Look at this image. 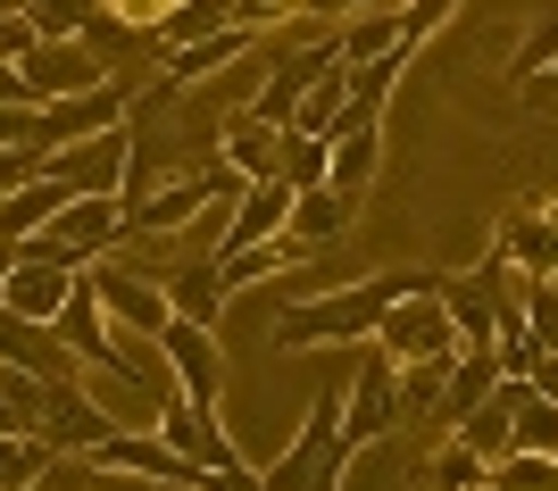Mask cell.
I'll use <instances>...</instances> for the list:
<instances>
[{"instance_id": "obj_9", "label": "cell", "mask_w": 558, "mask_h": 491, "mask_svg": "<svg viewBox=\"0 0 558 491\" xmlns=\"http://www.w3.org/2000/svg\"><path fill=\"white\" fill-rule=\"evenodd\" d=\"M125 109H134V93L125 84H93V93H68V100H43V159L50 150H68V142H84V134H109V125H125Z\"/></svg>"}, {"instance_id": "obj_18", "label": "cell", "mask_w": 558, "mask_h": 491, "mask_svg": "<svg viewBox=\"0 0 558 491\" xmlns=\"http://www.w3.org/2000/svg\"><path fill=\"white\" fill-rule=\"evenodd\" d=\"M492 392H500V358H492V351H459V367H450V383H442L434 408H442V425L459 433V417H475Z\"/></svg>"}, {"instance_id": "obj_21", "label": "cell", "mask_w": 558, "mask_h": 491, "mask_svg": "<svg viewBox=\"0 0 558 491\" xmlns=\"http://www.w3.org/2000/svg\"><path fill=\"white\" fill-rule=\"evenodd\" d=\"M167 300H175V317H192V326H217V308H226L217 250H209V258H192V267H175V275H167Z\"/></svg>"}, {"instance_id": "obj_16", "label": "cell", "mask_w": 558, "mask_h": 491, "mask_svg": "<svg viewBox=\"0 0 558 491\" xmlns=\"http://www.w3.org/2000/svg\"><path fill=\"white\" fill-rule=\"evenodd\" d=\"M492 250L509 258V267H534V275H558V225H550V209H534V200H517V209L500 217V234H492Z\"/></svg>"}, {"instance_id": "obj_22", "label": "cell", "mask_w": 558, "mask_h": 491, "mask_svg": "<svg viewBox=\"0 0 558 491\" xmlns=\"http://www.w3.org/2000/svg\"><path fill=\"white\" fill-rule=\"evenodd\" d=\"M342 109H350V59H333V67L317 75V84H308V100L292 109V134H326V142H333Z\"/></svg>"}, {"instance_id": "obj_19", "label": "cell", "mask_w": 558, "mask_h": 491, "mask_svg": "<svg viewBox=\"0 0 558 491\" xmlns=\"http://www.w3.org/2000/svg\"><path fill=\"white\" fill-rule=\"evenodd\" d=\"M350 217H359V200H350V192H333V184H317V192H292V225H283V234L317 250V242L342 234Z\"/></svg>"}, {"instance_id": "obj_14", "label": "cell", "mask_w": 558, "mask_h": 491, "mask_svg": "<svg viewBox=\"0 0 558 491\" xmlns=\"http://www.w3.org/2000/svg\"><path fill=\"white\" fill-rule=\"evenodd\" d=\"M375 167H384V118H359V109H342V125H333V192H350V200H367Z\"/></svg>"}, {"instance_id": "obj_36", "label": "cell", "mask_w": 558, "mask_h": 491, "mask_svg": "<svg viewBox=\"0 0 558 491\" xmlns=\"http://www.w3.org/2000/svg\"><path fill=\"white\" fill-rule=\"evenodd\" d=\"M201 491H267V475H258V467H242V458H226V467H209V475H201Z\"/></svg>"}, {"instance_id": "obj_26", "label": "cell", "mask_w": 558, "mask_h": 491, "mask_svg": "<svg viewBox=\"0 0 558 491\" xmlns=\"http://www.w3.org/2000/svg\"><path fill=\"white\" fill-rule=\"evenodd\" d=\"M50 458H59V450H50L43 433H0V491H34L50 475Z\"/></svg>"}, {"instance_id": "obj_6", "label": "cell", "mask_w": 558, "mask_h": 491, "mask_svg": "<svg viewBox=\"0 0 558 491\" xmlns=\"http://www.w3.org/2000/svg\"><path fill=\"white\" fill-rule=\"evenodd\" d=\"M159 358H167V375H175V392H184L192 408H217V400H226V342H217V326L167 317Z\"/></svg>"}, {"instance_id": "obj_17", "label": "cell", "mask_w": 558, "mask_h": 491, "mask_svg": "<svg viewBox=\"0 0 558 491\" xmlns=\"http://www.w3.org/2000/svg\"><path fill=\"white\" fill-rule=\"evenodd\" d=\"M68 200H75V192L59 184V175H34V184H17L9 200H0V242H9V250H25V242L43 234V225L68 209Z\"/></svg>"}, {"instance_id": "obj_38", "label": "cell", "mask_w": 558, "mask_h": 491, "mask_svg": "<svg viewBox=\"0 0 558 491\" xmlns=\"http://www.w3.org/2000/svg\"><path fill=\"white\" fill-rule=\"evenodd\" d=\"M384 0H301V17H367Z\"/></svg>"}, {"instance_id": "obj_32", "label": "cell", "mask_w": 558, "mask_h": 491, "mask_svg": "<svg viewBox=\"0 0 558 491\" xmlns=\"http://www.w3.org/2000/svg\"><path fill=\"white\" fill-rule=\"evenodd\" d=\"M550 59H558V9H550V17H542V25H534V34H525V42H517L509 75H517V84H525V75H542V67H550Z\"/></svg>"}, {"instance_id": "obj_34", "label": "cell", "mask_w": 558, "mask_h": 491, "mask_svg": "<svg viewBox=\"0 0 558 491\" xmlns=\"http://www.w3.org/2000/svg\"><path fill=\"white\" fill-rule=\"evenodd\" d=\"M167 9H175V0H109V17H117V25H134V34H150V42H159Z\"/></svg>"}, {"instance_id": "obj_30", "label": "cell", "mask_w": 558, "mask_h": 491, "mask_svg": "<svg viewBox=\"0 0 558 491\" xmlns=\"http://www.w3.org/2000/svg\"><path fill=\"white\" fill-rule=\"evenodd\" d=\"M525 326H534L542 351H558V275H534V283H525Z\"/></svg>"}, {"instance_id": "obj_11", "label": "cell", "mask_w": 558, "mask_h": 491, "mask_svg": "<svg viewBox=\"0 0 558 491\" xmlns=\"http://www.w3.org/2000/svg\"><path fill=\"white\" fill-rule=\"evenodd\" d=\"M75 275H84V267H50V258L17 250V258H9V283H0V308H9V317H25V326H50V317L68 308Z\"/></svg>"}, {"instance_id": "obj_10", "label": "cell", "mask_w": 558, "mask_h": 491, "mask_svg": "<svg viewBox=\"0 0 558 491\" xmlns=\"http://www.w3.org/2000/svg\"><path fill=\"white\" fill-rule=\"evenodd\" d=\"M333 59H342V42H308V50H283L276 67L258 75V93H251V118H267V125H292V109H301L308 100V84H317V75L333 67Z\"/></svg>"}, {"instance_id": "obj_12", "label": "cell", "mask_w": 558, "mask_h": 491, "mask_svg": "<svg viewBox=\"0 0 558 491\" xmlns=\"http://www.w3.org/2000/svg\"><path fill=\"white\" fill-rule=\"evenodd\" d=\"M25 93L34 100H68V93H93V84H109V67L93 59V42H34L17 59Z\"/></svg>"}, {"instance_id": "obj_33", "label": "cell", "mask_w": 558, "mask_h": 491, "mask_svg": "<svg viewBox=\"0 0 558 491\" xmlns=\"http://www.w3.org/2000/svg\"><path fill=\"white\" fill-rule=\"evenodd\" d=\"M34 42H43V34H34V17H25V9H0V67H17Z\"/></svg>"}, {"instance_id": "obj_1", "label": "cell", "mask_w": 558, "mask_h": 491, "mask_svg": "<svg viewBox=\"0 0 558 491\" xmlns=\"http://www.w3.org/2000/svg\"><path fill=\"white\" fill-rule=\"evenodd\" d=\"M434 275H442V267H375V275H359V283L308 292V300H292V308L276 317V342H283V351H317V342H342V351H359V342H375V333H384L392 300L425 292Z\"/></svg>"}, {"instance_id": "obj_13", "label": "cell", "mask_w": 558, "mask_h": 491, "mask_svg": "<svg viewBox=\"0 0 558 491\" xmlns=\"http://www.w3.org/2000/svg\"><path fill=\"white\" fill-rule=\"evenodd\" d=\"M283 225H292V184L283 175H258L242 200L226 209V234H217V258L226 250H251V242H276Z\"/></svg>"}, {"instance_id": "obj_28", "label": "cell", "mask_w": 558, "mask_h": 491, "mask_svg": "<svg viewBox=\"0 0 558 491\" xmlns=\"http://www.w3.org/2000/svg\"><path fill=\"white\" fill-rule=\"evenodd\" d=\"M425 491H492V458L484 450H466V442H450L434 467H425Z\"/></svg>"}, {"instance_id": "obj_27", "label": "cell", "mask_w": 558, "mask_h": 491, "mask_svg": "<svg viewBox=\"0 0 558 491\" xmlns=\"http://www.w3.org/2000/svg\"><path fill=\"white\" fill-rule=\"evenodd\" d=\"M100 9H109V0H25V17H34L43 42H84Z\"/></svg>"}, {"instance_id": "obj_23", "label": "cell", "mask_w": 558, "mask_h": 491, "mask_svg": "<svg viewBox=\"0 0 558 491\" xmlns=\"http://www.w3.org/2000/svg\"><path fill=\"white\" fill-rule=\"evenodd\" d=\"M409 59H417L409 42L384 50V59H359V67H350V109H359V118H384V100H392V84H400Z\"/></svg>"}, {"instance_id": "obj_25", "label": "cell", "mask_w": 558, "mask_h": 491, "mask_svg": "<svg viewBox=\"0 0 558 491\" xmlns=\"http://www.w3.org/2000/svg\"><path fill=\"white\" fill-rule=\"evenodd\" d=\"M400 0H384V9H367V17H342V34H333V42H342V59L350 67H359V59H384V50H400V17H392Z\"/></svg>"}, {"instance_id": "obj_39", "label": "cell", "mask_w": 558, "mask_h": 491, "mask_svg": "<svg viewBox=\"0 0 558 491\" xmlns=\"http://www.w3.org/2000/svg\"><path fill=\"white\" fill-rule=\"evenodd\" d=\"M525 100H534V109H550V100H558V59L542 75H525Z\"/></svg>"}, {"instance_id": "obj_35", "label": "cell", "mask_w": 558, "mask_h": 491, "mask_svg": "<svg viewBox=\"0 0 558 491\" xmlns=\"http://www.w3.org/2000/svg\"><path fill=\"white\" fill-rule=\"evenodd\" d=\"M292 9H301V0H233V25L267 34V25H292Z\"/></svg>"}, {"instance_id": "obj_24", "label": "cell", "mask_w": 558, "mask_h": 491, "mask_svg": "<svg viewBox=\"0 0 558 491\" xmlns=\"http://www.w3.org/2000/svg\"><path fill=\"white\" fill-rule=\"evenodd\" d=\"M276 175L292 192H317L333 175V142L326 134H292V125H283V159H276Z\"/></svg>"}, {"instance_id": "obj_8", "label": "cell", "mask_w": 558, "mask_h": 491, "mask_svg": "<svg viewBox=\"0 0 558 491\" xmlns=\"http://www.w3.org/2000/svg\"><path fill=\"white\" fill-rule=\"evenodd\" d=\"M109 433H117V417L84 392V375H75V383H43V442L59 450V458H84V450H100Z\"/></svg>"}, {"instance_id": "obj_29", "label": "cell", "mask_w": 558, "mask_h": 491, "mask_svg": "<svg viewBox=\"0 0 558 491\" xmlns=\"http://www.w3.org/2000/svg\"><path fill=\"white\" fill-rule=\"evenodd\" d=\"M517 450L558 458V400H542L534 383H517Z\"/></svg>"}, {"instance_id": "obj_3", "label": "cell", "mask_w": 558, "mask_h": 491, "mask_svg": "<svg viewBox=\"0 0 558 491\" xmlns=\"http://www.w3.org/2000/svg\"><path fill=\"white\" fill-rule=\"evenodd\" d=\"M375 342H384L400 367H450V358H459V317H450V300H442V275L425 283V292H409V300H392V317H384Z\"/></svg>"}, {"instance_id": "obj_2", "label": "cell", "mask_w": 558, "mask_h": 491, "mask_svg": "<svg viewBox=\"0 0 558 491\" xmlns=\"http://www.w3.org/2000/svg\"><path fill=\"white\" fill-rule=\"evenodd\" d=\"M342 400H350V383L326 375L317 400H308V417H301V433L283 442V458H276V467H258L267 491H342V467H359L350 442H342Z\"/></svg>"}, {"instance_id": "obj_40", "label": "cell", "mask_w": 558, "mask_h": 491, "mask_svg": "<svg viewBox=\"0 0 558 491\" xmlns=\"http://www.w3.org/2000/svg\"><path fill=\"white\" fill-rule=\"evenodd\" d=\"M550 225H558V200H550Z\"/></svg>"}, {"instance_id": "obj_20", "label": "cell", "mask_w": 558, "mask_h": 491, "mask_svg": "<svg viewBox=\"0 0 558 491\" xmlns=\"http://www.w3.org/2000/svg\"><path fill=\"white\" fill-rule=\"evenodd\" d=\"M276 159H283V125H267V118H251V109H242V118L226 125V167L233 175H276Z\"/></svg>"}, {"instance_id": "obj_5", "label": "cell", "mask_w": 558, "mask_h": 491, "mask_svg": "<svg viewBox=\"0 0 558 491\" xmlns=\"http://www.w3.org/2000/svg\"><path fill=\"white\" fill-rule=\"evenodd\" d=\"M84 275H93V292H100V308H109V326H117V333H142V342H159V333H167V317H175L167 283L134 275L125 258H93Z\"/></svg>"}, {"instance_id": "obj_7", "label": "cell", "mask_w": 558, "mask_h": 491, "mask_svg": "<svg viewBox=\"0 0 558 491\" xmlns=\"http://www.w3.org/2000/svg\"><path fill=\"white\" fill-rule=\"evenodd\" d=\"M125 167H134V134L109 125V134H84V142H68V150H50L43 175H59L68 192H117V200H125Z\"/></svg>"}, {"instance_id": "obj_31", "label": "cell", "mask_w": 558, "mask_h": 491, "mask_svg": "<svg viewBox=\"0 0 558 491\" xmlns=\"http://www.w3.org/2000/svg\"><path fill=\"white\" fill-rule=\"evenodd\" d=\"M450 9H459V0H400V9H392V17H400V42L417 50L425 34H442V25H450Z\"/></svg>"}, {"instance_id": "obj_4", "label": "cell", "mask_w": 558, "mask_h": 491, "mask_svg": "<svg viewBox=\"0 0 558 491\" xmlns=\"http://www.w3.org/2000/svg\"><path fill=\"white\" fill-rule=\"evenodd\" d=\"M400 417H409V408H400V358L384 351V342H359V383H350V400H342V442H350V458L375 450Z\"/></svg>"}, {"instance_id": "obj_15", "label": "cell", "mask_w": 558, "mask_h": 491, "mask_svg": "<svg viewBox=\"0 0 558 491\" xmlns=\"http://www.w3.org/2000/svg\"><path fill=\"white\" fill-rule=\"evenodd\" d=\"M159 433H167L175 450H184V458H192L201 475H209V467H226V458H242V450H233V433L217 425V408H192L184 392H175V400L159 408Z\"/></svg>"}, {"instance_id": "obj_37", "label": "cell", "mask_w": 558, "mask_h": 491, "mask_svg": "<svg viewBox=\"0 0 558 491\" xmlns=\"http://www.w3.org/2000/svg\"><path fill=\"white\" fill-rule=\"evenodd\" d=\"M34 175H43V150H0V200L17 184H34Z\"/></svg>"}]
</instances>
